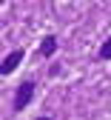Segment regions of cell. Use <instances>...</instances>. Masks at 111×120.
<instances>
[{
    "mask_svg": "<svg viewBox=\"0 0 111 120\" xmlns=\"http://www.w3.org/2000/svg\"><path fill=\"white\" fill-rule=\"evenodd\" d=\"M31 97H34V83L26 80V83H20V86H17V94H14L11 109H14V112H23L29 103H31Z\"/></svg>",
    "mask_w": 111,
    "mask_h": 120,
    "instance_id": "6da1fadb",
    "label": "cell"
},
{
    "mask_svg": "<svg viewBox=\"0 0 111 120\" xmlns=\"http://www.w3.org/2000/svg\"><path fill=\"white\" fill-rule=\"evenodd\" d=\"M20 60H23V52H20V49L11 52V54H6V57H3V66H0V74H3V77H6V74H11L14 69H17Z\"/></svg>",
    "mask_w": 111,
    "mask_h": 120,
    "instance_id": "7a4b0ae2",
    "label": "cell"
},
{
    "mask_svg": "<svg viewBox=\"0 0 111 120\" xmlns=\"http://www.w3.org/2000/svg\"><path fill=\"white\" fill-rule=\"evenodd\" d=\"M54 52H57V37H54V34L43 37V43H40V54H43V57H51Z\"/></svg>",
    "mask_w": 111,
    "mask_h": 120,
    "instance_id": "3957f363",
    "label": "cell"
},
{
    "mask_svg": "<svg viewBox=\"0 0 111 120\" xmlns=\"http://www.w3.org/2000/svg\"><path fill=\"white\" fill-rule=\"evenodd\" d=\"M100 57H103V60H111V37L103 43V49H100Z\"/></svg>",
    "mask_w": 111,
    "mask_h": 120,
    "instance_id": "277c9868",
    "label": "cell"
},
{
    "mask_svg": "<svg viewBox=\"0 0 111 120\" xmlns=\"http://www.w3.org/2000/svg\"><path fill=\"white\" fill-rule=\"evenodd\" d=\"M37 120H51V117H37Z\"/></svg>",
    "mask_w": 111,
    "mask_h": 120,
    "instance_id": "5b68a950",
    "label": "cell"
}]
</instances>
